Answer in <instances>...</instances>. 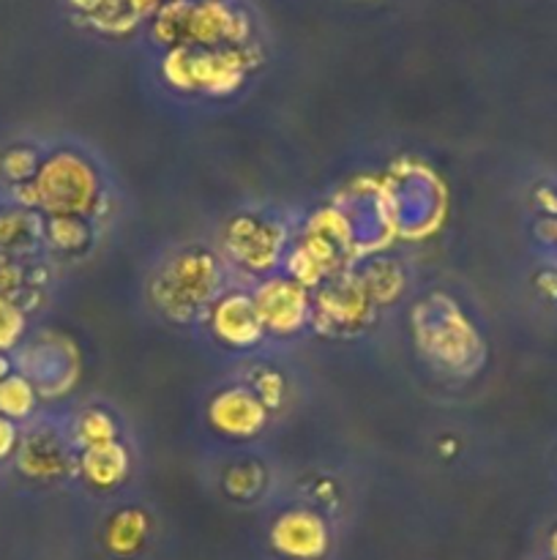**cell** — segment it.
I'll use <instances>...</instances> for the list:
<instances>
[{
  "label": "cell",
  "instance_id": "cell-1",
  "mask_svg": "<svg viewBox=\"0 0 557 560\" xmlns=\"http://www.w3.org/2000/svg\"><path fill=\"white\" fill-rule=\"evenodd\" d=\"M233 284L216 244L183 241L153 257L145 277V301L173 326H200L208 306Z\"/></svg>",
  "mask_w": 557,
  "mask_h": 560
},
{
  "label": "cell",
  "instance_id": "cell-5",
  "mask_svg": "<svg viewBox=\"0 0 557 560\" xmlns=\"http://www.w3.org/2000/svg\"><path fill=\"white\" fill-rule=\"evenodd\" d=\"M249 71L244 49L173 47L164 58V77L169 88L194 96L222 98L238 91Z\"/></svg>",
  "mask_w": 557,
  "mask_h": 560
},
{
  "label": "cell",
  "instance_id": "cell-23",
  "mask_svg": "<svg viewBox=\"0 0 557 560\" xmlns=\"http://www.w3.org/2000/svg\"><path fill=\"white\" fill-rule=\"evenodd\" d=\"M27 337V312L11 295L0 293V353H16Z\"/></svg>",
  "mask_w": 557,
  "mask_h": 560
},
{
  "label": "cell",
  "instance_id": "cell-14",
  "mask_svg": "<svg viewBox=\"0 0 557 560\" xmlns=\"http://www.w3.org/2000/svg\"><path fill=\"white\" fill-rule=\"evenodd\" d=\"M151 514L147 509L126 503V506L115 509L107 517L102 528V545L104 550L118 560H131L140 556L151 541Z\"/></svg>",
  "mask_w": 557,
  "mask_h": 560
},
{
  "label": "cell",
  "instance_id": "cell-6",
  "mask_svg": "<svg viewBox=\"0 0 557 560\" xmlns=\"http://www.w3.org/2000/svg\"><path fill=\"white\" fill-rule=\"evenodd\" d=\"M197 328H202L218 350L235 355L260 353L271 342L260 315H257L251 288L235 282L208 306Z\"/></svg>",
  "mask_w": 557,
  "mask_h": 560
},
{
  "label": "cell",
  "instance_id": "cell-18",
  "mask_svg": "<svg viewBox=\"0 0 557 560\" xmlns=\"http://www.w3.org/2000/svg\"><path fill=\"white\" fill-rule=\"evenodd\" d=\"M93 222L82 217H44V246L58 255H82L93 244Z\"/></svg>",
  "mask_w": 557,
  "mask_h": 560
},
{
  "label": "cell",
  "instance_id": "cell-22",
  "mask_svg": "<svg viewBox=\"0 0 557 560\" xmlns=\"http://www.w3.org/2000/svg\"><path fill=\"white\" fill-rule=\"evenodd\" d=\"M240 381H244L246 386H249L251 392L268 405L271 413H278V410H282L284 399H287V381H284V375L276 370V366L257 364L251 366L249 375L240 377Z\"/></svg>",
  "mask_w": 557,
  "mask_h": 560
},
{
  "label": "cell",
  "instance_id": "cell-20",
  "mask_svg": "<svg viewBox=\"0 0 557 560\" xmlns=\"http://www.w3.org/2000/svg\"><path fill=\"white\" fill-rule=\"evenodd\" d=\"M38 397L36 386L27 381L20 372H11L9 377L0 381V416L16 421V424H31L38 413Z\"/></svg>",
  "mask_w": 557,
  "mask_h": 560
},
{
  "label": "cell",
  "instance_id": "cell-3",
  "mask_svg": "<svg viewBox=\"0 0 557 560\" xmlns=\"http://www.w3.org/2000/svg\"><path fill=\"white\" fill-rule=\"evenodd\" d=\"M31 184L42 217H82L93 222L107 202V175L102 164L76 145L44 151Z\"/></svg>",
  "mask_w": 557,
  "mask_h": 560
},
{
  "label": "cell",
  "instance_id": "cell-9",
  "mask_svg": "<svg viewBox=\"0 0 557 560\" xmlns=\"http://www.w3.org/2000/svg\"><path fill=\"white\" fill-rule=\"evenodd\" d=\"M251 299L271 342L298 339L311 326V312H315L311 290L284 271L251 284Z\"/></svg>",
  "mask_w": 557,
  "mask_h": 560
},
{
  "label": "cell",
  "instance_id": "cell-26",
  "mask_svg": "<svg viewBox=\"0 0 557 560\" xmlns=\"http://www.w3.org/2000/svg\"><path fill=\"white\" fill-rule=\"evenodd\" d=\"M71 3L82 11H98V9H104V3H107V0H71Z\"/></svg>",
  "mask_w": 557,
  "mask_h": 560
},
{
  "label": "cell",
  "instance_id": "cell-17",
  "mask_svg": "<svg viewBox=\"0 0 557 560\" xmlns=\"http://www.w3.org/2000/svg\"><path fill=\"white\" fill-rule=\"evenodd\" d=\"M271 474L262 465V459L244 454V457H235L227 468L218 476V485L222 492L235 503H254L260 501L262 492H265Z\"/></svg>",
  "mask_w": 557,
  "mask_h": 560
},
{
  "label": "cell",
  "instance_id": "cell-27",
  "mask_svg": "<svg viewBox=\"0 0 557 560\" xmlns=\"http://www.w3.org/2000/svg\"><path fill=\"white\" fill-rule=\"evenodd\" d=\"M546 556L549 560H557V528H552L549 539H546Z\"/></svg>",
  "mask_w": 557,
  "mask_h": 560
},
{
  "label": "cell",
  "instance_id": "cell-7",
  "mask_svg": "<svg viewBox=\"0 0 557 560\" xmlns=\"http://www.w3.org/2000/svg\"><path fill=\"white\" fill-rule=\"evenodd\" d=\"M265 539L278 560H328L336 545L328 514L295 501L268 520Z\"/></svg>",
  "mask_w": 557,
  "mask_h": 560
},
{
  "label": "cell",
  "instance_id": "cell-29",
  "mask_svg": "<svg viewBox=\"0 0 557 560\" xmlns=\"http://www.w3.org/2000/svg\"><path fill=\"white\" fill-rule=\"evenodd\" d=\"M147 3H151V5H156V3H158V0H147Z\"/></svg>",
  "mask_w": 557,
  "mask_h": 560
},
{
  "label": "cell",
  "instance_id": "cell-8",
  "mask_svg": "<svg viewBox=\"0 0 557 560\" xmlns=\"http://www.w3.org/2000/svg\"><path fill=\"white\" fill-rule=\"evenodd\" d=\"M202 413H205L208 430L235 446L260 441L273 421L268 405L240 377L213 388Z\"/></svg>",
  "mask_w": 557,
  "mask_h": 560
},
{
  "label": "cell",
  "instance_id": "cell-21",
  "mask_svg": "<svg viewBox=\"0 0 557 560\" xmlns=\"http://www.w3.org/2000/svg\"><path fill=\"white\" fill-rule=\"evenodd\" d=\"M42 159L44 151H38L36 145H11L0 153V175H3L11 189L31 184L36 178Z\"/></svg>",
  "mask_w": 557,
  "mask_h": 560
},
{
  "label": "cell",
  "instance_id": "cell-11",
  "mask_svg": "<svg viewBox=\"0 0 557 560\" xmlns=\"http://www.w3.org/2000/svg\"><path fill=\"white\" fill-rule=\"evenodd\" d=\"M311 326L331 337H349L369 326L371 312L377 310L366 295L364 284L358 282L353 271H344L342 277H328L317 290H311Z\"/></svg>",
  "mask_w": 557,
  "mask_h": 560
},
{
  "label": "cell",
  "instance_id": "cell-16",
  "mask_svg": "<svg viewBox=\"0 0 557 560\" xmlns=\"http://www.w3.org/2000/svg\"><path fill=\"white\" fill-rule=\"evenodd\" d=\"M44 246V217L27 208H9L0 211V255L22 260L25 255Z\"/></svg>",
  "mask_w": 557,
  "mask_h": 560
},
{
  "label": "cell",
  "instance_id": "cell-2",
  "mask_svg": "<svg viewBox=\"0 0 557 560\" xmlns=\"http://www.w3.org/2000/svg\"><path fill=\"white\" fill-rule=\"evenodd\" d=\"M410 331L431 370L470 377L484 364V337L453 295L435 290L415 301L410 310Z\"/></svg>",
  "mask_w": 557,
  "mask_h": 560
},
{
  "label": "cell",
  "instance_id": "cell-13",
  "mask_svg": "<svg viewBox=\"0 0 557 560\" xmlns=\"http://www.w3.org/2000/svg\"><path fill=\"white\" fill-rule=\"evenodd\" d=\"M131 468H134V452L126 438L76 454V479L98 495L118 492L129 481Z\"/></svg>",
  "mask_w": 557,
  "mask_h": 560
},
{
  "label": "cell",
  "instance_id": "cell-25",
  "mask_svg": "<svg viewBox=\"0 0 557 560\" xmlns=\"http://www.w3.org/2000/svg\"><path fill=\"white\" fill-rule=\"evenodd\" d=\"M11 372H16L14 355H5V353H0V381H3V377H9Z\"/></svg>",
  "mask_w": 557,
  "mask_h": 560
},
{
  "label": "cell",
  "instance_id": "cell-24",
  "mask_svg": "<svg viewBox=\"0 0 557 560\" xmlns=\"http://www.w3.org/2000/svg\"><path fill=\"white\" fill-rule=\"evenodd\" d=\"M20 441H22V427L16 424V421L0 416V463L14 459L16 448H20Z\"/></svg>",
  "mask_w": 557,
  "mask_h": 560
},
{
  "label": "cell",
  "instance_id": "cell-12",
  "mask_svg": "<svg viewBox=\"0 0 557 560\" xmlns=\"http://www.w3.org/2000/svg\"><path fill=\"white\" fill-rule=\"evenodd\" d=\"M14 364L16 372L36 386L38 397H63L80 377V355L74 345L49 334L22 342L14 353Z\"/></svg>",
  "mask_w": 557,
  "mask_h": 560
},
{
  "label": "cell",
  "instance_id": "cell-10",
  "mask_svg": "<svg viewBox=\"0 0 557 560\" xmlns=\"http://www.w3.org/2000/svg\"><path fill=\"white\" fill-rule=\"evenodd\" d=\"M14 463L25 479L42 481V485H55V481L76 476V448L71 446L66 421L55 424V421L33 419L22 432Z\"/></svg>",
  "mask_w": 557,
  "mask_h": 560
},
{
  "label": "cell",
  "instance_id": "cell-15",
  "mask_svg": "<svg viewBox=\"0 0 557 560\" xmlns=\"http://www.w3.org/2000/svg\"><path fill=\"white\" fill-rule=\"evenodd\" d=\"M66 432H69V441L71 446L76 448V454L85 452V448L126 438L120 416L115 413V410L104 408V405H85V408L76 410V413L66 421Z\"/></svg>",
  "mask_w": 557,
  "mask_h": 560
},
{
  "label": "cell",
  "instance_id": "cell-28",
  "mask_svg": "<svg viewBox=\"0 0 557 560\" xmlns=\"http://www.w3.org/2000/svg\"><path fill=\"white\" fill-rule=\"evenodd\" d=\"M549 228H552V241L557 244V217H549Z\"/></svg>",
  "mask_w": 557,
  "mask_h": 560
},
{
  "label": "cell",
  "instance_id": "cell-4",
  "mask_svg": "<svg viewBox=\"0 0 557 560\" xmlns=\"http://www.w3.org/2000/svg\"><path fill=\"white\" fill-rule=\"evenodd\" d=\"M293 233L282 213L268 208H244L227 217L218 233L216 249L235 284H257L284 268Z\"/></svg>",
  "mask_w": 557,
  "mask_h": 560
},
{
  "label": "cell",
  "instance_id": "cell-19",
  "mask_svg": "<svg viewBox=\"0 0 557 560\" xmlns=\"http://www.w3.org/2000/svg\"><path fill=\"white\" fill-rule=\"evenodd\" d=\"M353 273L358 277V282L364 284L366 295H369L375 306H382L386 301L399 299V293L404 290L402 268H399V262L388 260V257H371V260H366L364 266Z\"/></svg>",
  "mask_w": 557,
  "mask_h": 560
}]
</instances>
